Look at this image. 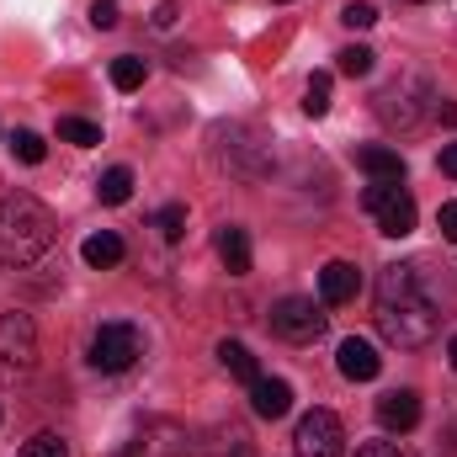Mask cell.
Instances as JSON below:
<instances>
[{"mask_svg":"<svg viewBox=\"0 0 457 457\" xmlns=\"http://www.w3.org/2000/svg\"><path fill=\"white\" fill-rule=\"evenodd\" d=\"M293 453L298 457H341L345 453V426L330 410H309L293 431Z\"/></svg>","mask_w":457,"mask_h":457,"instance_id":"7","label":"cell"},{"mask_svg":"<svg viewBox=\"0 0 457 457\" xmlns=\"http://www.w3.org/2000/svg\"><path fill=\"white\" fill-rule=\"evenodd\" d=\"M447 361H453V372H457V336H453V345H447Z\"/></svg>","mask_w":457,"mask_h":457,"instance_id":"34","label":"cell"},{"mask_svg":"<svg viewBox=\"0 0 457 457\" xmlns=\"http://www.w3.org/2000/svg\"><path fill=\"white\" fill-rule=\"evenodd\" d=\"M436 224H442V239H453V245H457V203H442Z\"/></svg>","mask_w":457,"mask_h":457,"instance_id":"28","label":"cell"},{"mask_svg":"<svg viewBox=\"0 0 457 457\" xmlns=\"http://www.w3.org/2000/svg\"><path fill=\"white\" fill-rule=\"evenodd\" d=\"M303 112L309 117L330 112V75H314V80H309V91H303Z\"/></svg>","mask_w":457,"mask_h":457,"instance_id":"23","label":"cell"},{"mask_svg":"<svg viewBox=\"0 0 457 457\" xmlns=\"http://www.w3.org/2000/svg\"><path fill=\"white\" fill-rule=\"evenodd\" d=\"M277 5H287V0H277Z\"/></svg>","mask_w":457,"mask_h":457,"instance_id":"35","label":"cell"},{"mask_svg":"<svg viewBox=\"0 0 457 457\" xmlns=\"http://www.w3.org/2000/svg\"><path fill=\"white\" fill-rule=\"evenodd\" d=\"M336 367H341V378H351V383H372V378L383 372V356H378L372 341L351 336V341H341V351H336Z\"/></svg>","mask_w":457,"mask_h":457,"instance_id":"8","label":"cell"},{"mask_svg":"<svg viewBox=\"0 0 457 457\" xmlns=\"http://www.w3.org/2000/svg\"><path fill=\"white\" fill-rule=\"evenodd\" d=\"M37 367V325L27 314H0V383H21Z\"/></svg>","mask_w":457,"mask_h":457,"instance_id":"3","label":"cell"},{"mask_svg":"<svg viewBox=\"0 0 457 457\" xmlns=\"http://www.w3.org/2000/svg\"><path fill=\"white\" fill-rule=\"evenodd\" d=\"M399 187H404V181H372V187L361 192V208H367V213H378V208H383V203H388Z\"/></svg>","mask_w":457,"mask_h":457,"instance_id":"27","label":"cell"},{"mask_svg":"<svg viewBox=\"0 0 457 457\" xmlns=\"http://www.w3.org/2000/svg\"><path fill=\"white\" fill-rule=\"evenodd\" d=\"M219 255H224V266H228V277H245L250 271V234L245 228H219Z\"/></svg>","mask_w":457,"mask_h":457,"instance_id":"15","label":"cell"},{"mask_svg":"<svg viewBox=\"0 0 457 457\" xmlns=\"http://www.w3.org/2000/svg\"><path fill=\"white\" fill-rule=\"evenodd\" d=\"M154 228H160L165 239H181V234H187V208H181V203L160 208V213H154Z\"/></svg>","mask_w":457,"mask_h":457,"instance_id":"25","label":"cell"},{"mask_svg":"<svg viewBox=\"0 0 457 457\" xmlns=\"http://www.w3.org/2000/svg\"><path fill=\"white\" fill-rule=\"evenodd\" d=\"M426 102H431V91H426V80L420 75H399V80H388L378 96H372V112L383 117L388 128H415L420 117H426Z\"/></svg>","mask_w":457,"mask_h":457,"instance_id":"4","label":"cell"},{"mask_svg":"<svg viewBox=\"0 0 457 457\" xmlns=\"http://www.w3.org/2000/svg\"><path fill=\"white\" fill-rule=\"evenodd\" d=\"M442 176H453V181H457V144L442 149Z\"/></svg>","mask_w":457,"mask_h":457,"instance_id":"32","label":"cell"},{"mask_svg":"<svg viewBox=\"0 0 457 457\" xmlns=\"http://www.w3.org/2000/svg\"><path fill=\"white\" fill-rule=\"evenodd\" d=\"M372 320H378V336L388 345L415 351V345L436 341L442 309H436V298L426 293L420 266H404V261L383 266V277H378V314H372Z\"/></svg>","mask_w":457,"mask_h":457,"instance_id":"1","label":"cell"},{"mask_svg":"<svg viewBox=\"0 0 457 457\" xmlns=\"http://www.w3.org/2000/svg\"><path fill=\"white\" fill-rule=\"evenodd\" d=\"M219 361H224V367L234 372V378H239V383H255V378H261L255 356H250V351H245L239 341H219Z\"/></svg>","mask_w":457,"mask_h":457,"instance_id":"18","label":"cell"},{"mask_svg":"<svg viewBox=\"0 0 457 457\" xmlns=\"http://www.w3.org/2000/svg\"><path fill=\"white\" fill-rule=\"evenodd\" d=\"M372 219H378V228H383L388 239H404V234H415V197L399 187V192H394V197H388Z\"/></svg>","mask_w":457,"mask_h":457,"instance_id":"13","label":"cell"},{"mask_svg":"<svg viewBox=\"0 0 457 457\" xmlns=\"http://www.w3.org/2000/svg\"><path fill=\"white\" fill-rule=\"evenodd\" d=\"M96 197H102L107 208H122V203L133 197V170H128V165H112V170L96 181Z\"/></svg>","mask_w":457,"mask_h":457,"instance_id":"17","label":"cell"},{"mask_svg":"<svg viewBox=\"0 0 457 457\" xmlns=\"http://www.w3.org/2000/svg\"><path fill=\"white\" fill-rule=\"evenodd\" d=\"M187 453H192V442L176 426H149L122 457H187Z\"/></svg>","mask_w":457,"mask_h":457,"instance_id":"12","label":"cell"},{"mask_svg":"<svg viewBox=\"0 0 457 457\" xmlns=\"http://www.w3.org/2000/svg\"><path fill=\"white\" fill-rule=\"evenodd\" d=\"M372 59H378L372 48L351 43V48H341V54H336V70H341V75H351V80H361V75H372Z\"/></svg>","mask_w":457,"mask_h":457,"instance_id":"20","label":"cell"},{"mask_svg":"<svg viewBox=\"0 0 457 457\" xmlns=\"http://www.w3.org/2000/svg\"><path fill=\"white\" fill-rule=\"evenodd\" d=\"M415 5H420V0H415Z\"/></svg>","mask_w":457,"mask_h":457,"instance_id":"36","label":"cell"},{"mask_svg":"<svg viewBox=\"0 0 457 457\" xmlns=\"http://www.w3.org/2000/svg\"><path fill=\"white\" fill-rule=\"evenodd\" d=\"M144 75H149V64H144V59H133V54L112 59V86H117V91H138V86H144Z\"/></svg>","mask_w":457,"mask_h":457,"instance_id":"21","label":"cell"},{"mask_svg":"<svg viewBox=\"0 0 457 457\" xmlns=\"http://www.w3.org/2000/svg\"><path fill=\"white\" fill-rule=\"evenodd\" d=\"M11 154H16L21 165H43L48 144H43V133H32V128H16V133H11Z\"/></svg>","mask_w":457,"mask_h":457,"instance_id":"19","label":"cell"},{"mask_svg":"<svg viewBox=\"0 0 457 457\" xmlns=\"http://www.w3.org/2000/svg\"><path fill=\"white\" fill-rule=\"evenodd\" d=\"M436 117H442L447 128H457V102H436Z\"/></svg>","mask_w":457,"mask_h":457,"instance_id":"33","label":"cell"},{"mask_svg":"<svg viewBox=\"0 0 457 457\" xmlns=\"http://www.w3.org/2000/svg\"><path fill=\"white\" fill-rule=\"evenodd\" d=\"M54 245V213L27 197V192H11L0 203V266H32L43 261Z\"/></svg>","mask_w":457,"mask_h":457,"instance_id":"2","label":"cell"},{"mask_svg":"<svg viewBox=\"0 0 457 457\" xmlns=\"http://www.w3.org/2000/svg\"><path fill=\"white\" fill-rule=\"evenodd\" d=\"M91 21L96 27H117V0H96L91 5Z\"/></svg>","mask_w":457,"mask_h":457,"instance_id":"29","label":"cell"},{"mask_svg":"<svg viewBox=\"0 0 457 457\" xmlns=\"http://www.w3.org/2000/svg\"><path fill=\"white\" fill-rule=\"evenodd\" d=\"M80 261H86V266H96V271H107V266H117V261H122V239H117L112 228L91 234V239L80 245Z\"/></svg>","mask_w":457,"mask_h":457,"instance_id":"16","label":"cell"},{"mask_svg":"<svg viewBox=\"0 0 457 457\" xmlns=\"http://www.w3.org/2000/svg\"><path fill=\"white\" fill-rule=\"evenodd\" d=\"M176 21V0H160V11H154V27H170Z\"/></svg>","mask_w":457,"mask_h":457,"instance_id":"31","label":"cell"},{"mask_svg":"<svg viewBox=\"0 0 457 457\" xmlns=\"http://www.w3.org/2000/svg\"><path fill=\"white\" fill-rule=\"evenodd\" d=\"M138 356H144V336H138V325L112 320V325H102V330L91 336V367H96V372H128Z\"/></svg>","mask_w":457,"mask_h":457,"instance_id":"5","label":"cell"},{"mask_svg":"<svg viewBox=\"0 0 457 457\" xmlns=\"http://www.w3.org/2000/svg\"><path fill=\"white\" fill-rule=\"evenodd\" d=\"M378 420H383L388 431H415V426H420V394H415V388L383 394V399H378Z\"/></svg>","mask_w":457,"mask_h":457,"instance_id":"9","label":"cell"},{"mask_svg":"<svg viewBox=\"0 0 457 457\" xmlns=\"http://www.w3.org/2000/svg\"><path fill=\"white\" fill-rule=\"evenodd\" d=\"M356 165H361L372 181H404V154L388 149V144H367V149H356Z\"/></svg>","mask_w":457,"mask_h":457,"instance_id":"14","label":"cell"},{"mask_svg":"<svg viewBox=\"0 0 457 457\" xmlns=\"http://www.w3.org/2000/svg\"><path fill=\"white\" fill-rule=\"evenodd\" d=\"M21 457H70V447H64V436H54V431H37V436L21 447Z\"/></svg>","mask_w":457,"mask_h":457,"instance_id":"24","label":"cell"},{"mask_svg":"<svg viewBox=\"0 0 457 457\" xmlns=\"http://www.w3.org/2000/svg\"><path fill=\"white\" fill-rule=\"evenodd\" d=\"M356 293H361V271H356L351 261H330V266L320 271V303L336 309V303H351Z\"/></svg>","mask_w":457,"mask_h":457,"instance_id":"10","label":"cell"},{"mask_svg":"<svg viewBox=\"0 0 457 457\" xmlns=\"http://www.w3.org/2000/svg\"><path fill=\"white\" fill-rule=\"evenodd\" d=\"M356 457H404V453H399L394 442H361V447H356Z\"/></svg>","mask_w":457,"mask_h":457,"instance_id":"30","label":"cell"},{"mask_svg":"<svg viewBox=\"0 0 457 457\" xmlns=\"http://www.w3.org/2000/svg\"><path fill=\"white\" fill-rule=\"evenodd\" d=\"M250 410H255L261 420H282V415L293 410V388H287L282 378H255V383H250Z\"/></svg>","mask_w":457,"mask_h":457,"instance_id":"11","label":"cell"},{"mask_svg":"<svg viewBox=\"0 0 457 457\" xmlns=\"http://www.w3.org/2000/svg\"><path fill=\"white\" fill-rule=\"evenodd\" d=\"M341 21L351 27V32H367V27L378 21V5H367V0H351V5L341 11Z\"/></svg>","mask_w":457,"mask_h":457,"instance_id":"26","label":"cell"},{"mask_svg":"<svg viewBox=\"0 0 457 457\" xmlns=\"http://www.w3.org/2000/svg\"><path fill=\"white\" fill-rule=\"evenodd\" d=\"M59 138H64V144L91 149V144H102V128H96V122H86V117H59Z\"/></svg>","mask_w":457,"mask_h":457,"instance_id":"22","label":"cell"},{"mask_svg":"<svg viewBox=\"0 0 457 457\" xmlns=\"http://www.w3.org/2000/svg\"><path fill=\"white\" fill-rule=\"evenodd\" d=\"M325 325H330V314H325V303H314V298H282V303L271 309V330L293 345L320 341Z\"/></svg>","mask_w":457,"mask_h":457,"instance_id":"6","label":"cell"}]
</instances>
